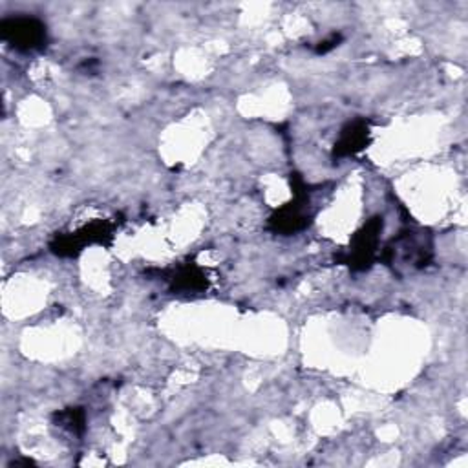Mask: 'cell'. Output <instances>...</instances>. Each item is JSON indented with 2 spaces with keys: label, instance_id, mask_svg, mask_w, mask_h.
<instances>
[{
  "label": "cell",
  "instance_id": "1",
  "mask_svg": "<svg viewBox=\"0 0 468 468\" xmlns=\"http://www.w3.org/2000/svg\"><path fill=\"white\" fill-rule=\"evenodd\" d=\"M3 36L17 50H39L47 41V28L41 21L32 17H17L3 23Z\"/></svg>",
  "mask_w": 468,
  "mask_h": 468
},
{
  "label": "cell",
  "instance_id": "4",
  "mask_svg": "<svg viewBox=\"0 0 468 468\" xmlns=\"http://www.w3.org/2000/svg\"><path fill=\"white\" fill-rule=\"evenodd\" d=\"M368 136H369V130L364 123H355V125H349L338 143L335 145V156L338 158H344V156H353L357 154L359 151L364 149V145L368 143Z\"/></svg>",
  "mask_w": 468,
  "mask_h": 468
},
{
  "label": "cell",
  "instance_id": "3",
  "mask_svg": "<svg viewBox=\"0 0 468 468\" xmlns=\"http://www.w3.org/2000/svg\"><path fill=\"white\" fill-rule=\"evenodd\" d=\"M428 245L424 242L422 233H404L397 240H393V245L390 247L391 262H404L411 265H422L428 260Z\"/></svg>",
  "mask_w": 468,
  "mask_h": 468
},
{
  "label": "cell",
  "instance_id": "2",
  "mask_svg": "<svg viewBox=\"0 0 468 468\" xmlns=\"http://www.w3.org/2000/svg\"><path fill=\"white\" fill-rule=\"evenodd\" d=\"M380 231H382V218H375L369 224H366L362 227V231L357 233V236L353 238V244H351L349 258H348L349 265L366 267L371 264L375 251H377Z\"/></svg>",
  "mask_w": 468,
  "mask_h": 468
}]
</instances>
